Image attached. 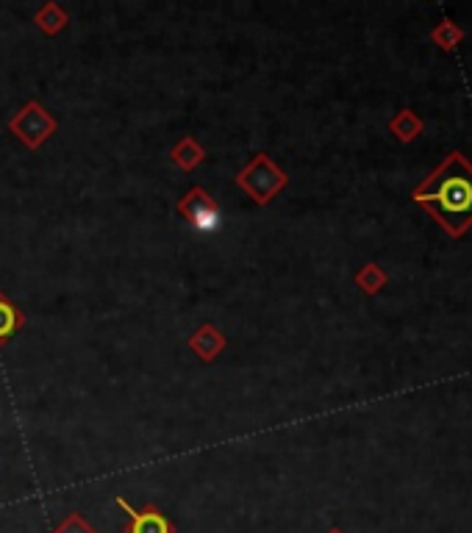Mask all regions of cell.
I'll list each match as a JSON object with an SVG mask.
<instances>
[{
  "instance_id": "cell-1",
  "label": "cell",
  "mask_w": 472,
  "mask_h": 533,
  "mask_svg": "<svg viewBox=\"0 0 472 533\" xmlns=\"http://www.w3.org/2000/svg\"><path fill=\"white\" fill-rule=\"evenodd\" d=\"M411 200L434 217L439 228L461 239L472 228V162L453 150L445 162L425 175Z\"/></svg>"
},
{
  "instance_id": "cell-2",
  "label": "cell",
  "mask_w": 472,
  "mask_h": 533,
  "mask_svg": "<svg viewBox=\"0 0 472 533\" xmlns=\"http://www.w3.org/2000/svg\"><path fill=\"white\" fill-rule=\"evenodd\" d=\"M286 181H289V178H286L284 170H281L267 153H259L245 170H239V175H236V186H239L242 192H248L250 198L256 200L259 206H267V203L284 189Z\"/></svg>"
},
{
  "instance_id": "cell-3",
  "label": "cell",
  "mask_w": 472,
  "mask_h": 533,
  "mask_svg": "<svg viewBox=\"0 0 472 533\" xmlns=\"http://www.w3.org/2000/svg\"><path fill=\"white\" fill-rule=\"evenodd\" d=\"M9 128H12V134L23 142L25 148L37 150L59 128V123L39 106L37 100H31L9 120Z\"/></svg>"
},
{
  "instance_id": "cell-4",
  "label": "cell",
  "mask_w": 472,
  "mask_h": 533,
  "mask_svg": "<svg viewBox=\"0 0 472 533\" xmlns=\"http://www.w3.org/2000/svg\"><path fill=\"white\" fill-rule=\"evenodd\" d=\"M178 214L187 220L192 228H198L203 234L209 231H217L220 228V220H223V211L217 206V200L203 189V186H192L187 195L178 203Z\"/></svg>"
},
{
  "instance_id": "cell-5",
  "label": "cell",
  "mask_w": 472,
  "mask_h": 533,
  "mask_svg": "<svg viewBox=\"0 0 472 533\" xmlns=\"http://www.w3.org/2000/svg\"><path fill=\"white\" fill-rule=\"evenodd\" d=\"M117 506L128 514V525H125V533H175V525L156 506H148V509H131L125 497H117Z\"/></svg>"
},
{
  "instance_id": "cell-6",
  "label": "cell",
  "mask_w": 472,
  "mask_h": 533,
  "mask_svg": "<svg viewBox=\"0 0 472 533\" xmlns=\"http://www.w3.org/2000/svg\"><path fill=\"white\" fill-rule=\"evenodd\" d=\"M189 348L203 361H214L225 350V336L214 325H200L198 331L189 336Z\"/></svg>"
},
{
  "instance_id": "cell-7",
  "label": "cell",
  "mask_w": 472,
  "mask_h": 533,
  "mask_svg": "<svg viewBox=\"0 0 472 533\" xmlns=\"http://www.w3.org/2000/svg\"><path fill=\"white\" fill-rule=\"evenodd\" d=\"M389 131H392L403 145H409V142H414V139L425 131V120L414 112V109H400V112L389 120Z\"/></svg>"
},
{
  "instance_id": "cell-8",
  "label": "cell",
  "mask_w": 472,
  "mask_h": 533,
  "mask_svg": "<svg viewBox=\"0 0 472 533\" xmlns=\"http://www.w3.org/2000/svg\"><path fill=\"white\" fill-rule=\"evenodd\" d=\"M431 42H434L439 50L453 53V50L459 48L461 42H464V28H461L459 23H453L450 17H445V20H442V23L436 25L434 31H431Z\"/></svg>"
},
{
  "instance_id": "cell-9",
  "label": "cell",
  "mask_w": 472,
  "mask_h": 533,
  "mask_svg": "<svg viewBox=\"0 0 472 533\" xmlns=\"http://www.w3.org/2000/svg\"><path fill=\"white\" fill-rule=\"evenodd\" d=\"M173 162L181 167V170H195L203 159H206V150L200 148L195 137H184L178 145L173 148Z\"/></svg>"
},
{
  "instance_id": "cell-10",
  "label": "cell",
  "mask_w": 472,
  "mask_h": 533,
  "mask_svg": "<svg viewBox=\"0 0 472 533\" xmlns=\"http://www.w3.org/2000/svg\"><path fill=\"white\" fill-rule=\"evenodd\" d=\"M386 273L381 270V264H375V261H370V264H364L359 273H356V286H359L364 295H378L381 289L386 286Z\"/></svg>"
},
{
  "instance_id": "cell-11",
  "label": "cell",
  "mask_w": 472,
  "mask_h": 533,
  "mask_svg": "<svg viewBox=\"0 0 472 533\" xmlns=\"http://www.w3.org/2000/svg\"><path fill=\"white\" fill-rule=\"evenodd\" d=\"M34 20H37L39 31H45L48 37H53V34H59L64 25H67V14H64L56 3H48V6L39 9Z\"/></svg>"
},
{
  "instance_id": "cell-12",
  "label": "cell",
  "mask_w": 472,
  "mask_h": 533,
  "mask_svg": "<svg viewBox=\"0 0 472 533\" xmlns=\"http://www.w3.org/2000/svg\"><path fill=\"white\" fill-rule=\"evenodd\" d=\"M23 325V314L14 309L12 300H6L0 295V348L6 345V339Z\"/></svg>"
},
{
  "instance_id": "cell-13",
  "label": "cell",
  "mask_w": 472,
  "mask_h": 533,
  "mask_svg": "<svg viewBox=\"0 0 472 533\" xmlns=\"http://www.w3.org/2000/svg\"><path fill=\"white\" fill-rule=\"evenodd\" d=\"M53 533H98V531H95V528H92V525H89V522L84 520L78 511H73V514H70V517H67L59 528H53Z\"/></svg>"
}]
</instances>
